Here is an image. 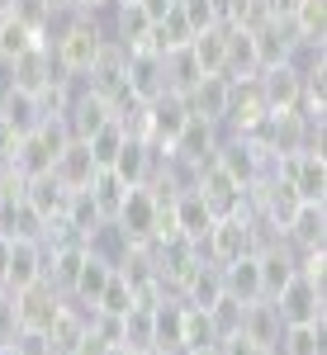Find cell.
Instances as JSON below:
<instances>
[{
	"instance_id": "cell-1",
	"label": "cell",
	"mask_w": 327,
	"mask_h": 355,
	"mask_svg": "<svg viewBox=\"0 0 327 355\" xmlns=\"http://www.w3.org/2000/svg\"><path fill=\"white\" fill-rule=\"evenodd\" d=\"M62 24H57V33L48 28V53H53L57 71L67 76V81H85V71L95 67V57L105 53L109 43V28L100 24V15H57Z\"/></svg>"
},
{
	"instance_id": "cell-2",
	"label": "cell",
	"mask_w": 327,
	"mask_h": 355,
	"mask_svg": "<svg viewBox=\"0 0 327 355\" xmlns=\"http://www.w3.org/2000/svg\"><path fill=\"white\" fill-rule=\"evenodd\" d=\"M246 251H256V218H251V209L214 218L209 237L199 242V256L214 261V266H228V261H237V256H246Z\"/></svg>"
},
{
	"instance_id": "cell-3",
	"label": "cell",
	"mask_w": 327,
	"mask_h": 355,
	"mask_svg": "<svg viewBox=\"0 0 327 355\" xmlns=\"http://www.w3.org/2000/svg\"><path fill=\"white\" fill-rule=\"evenodd\" d=\"M15 303V327L19 336H43V331L53 327V318L67 308V294H57L48 279H38V284H28L19 294H10Z\"/></svg>"
},
{
	"instance_id": "cell-4",
	"label": "cell",
	"mask_w": 327,
	"mask_h": 355,
	"mask_svg": "<svg viewBox=\"0 0 327 355\" xmlns=\"http://www.w3.org/2000/svg\"><path fill=\"white\" fill-rule=\"evenodd\" d=\"M214 166L223 171V175H233L237 185H256L266 171H271V157H266V147H256L251 137H218L214 142Z\"/></svg>"
},
{
	"instance_id": "cell-5",
	"label": "cell",
	"mask_w": 327,
	"mask_h": 355,
	"mask_svg": "<svg viewBox=\"0 0 327 355\" xmlns=\"http://www.w3.org/2000/svg\"><path fill=\"white\" fill-rule=\"evenodd\" d=\"M85 90L90 95H100L109 105H119V100H128V48H119L114 38L105 43V53L95 57V67L85 71Z\"/></svg>"
},
{
	"instance_id": "cell-6",
	"label": "cell",
	"mask_w": 327,
	"mask_h": 355,
	"mask_svg": "<svg viewBox=\"0 0 327 355\" xmlns=\"http://www.w3.org/2000/svg\"><path fill=\"white\" fill-rule=\"evenodd\" d=\"M43 266H48V251H43L38 237H10V266H5V279H0V294H19L28 284H38Z\"/></svg>"
},
{
	"instance_id": "cell-7",
	"label": "cell",
	"mask_w": 327,
	"mask_h": 355,
	"mask_svg": "<svg viewBox=\"0 0 327 355\" xmlns=\"http://www.w3.org/2000/svg\"><path fill=\"white\" fill-rule=\"evenodd\" d=\"M271 303H275V313H280L285 327H294V322H323V289L308 284L303 275H294Z\"/></svg>"
},
{
	"instance_id": "cell-8",
	"label": "cell",
	"mask_w": 327,
	"mask_h": 355,
	"mask_svg": "<svg viewBox=\"0 0 327 355\" xmlns=\"http://www.w3.org/2000/svg\"><path fill=\"white\" fill-rule=\"evenodd\" d=\"M53 76H62V71H57V62H53V53H48V43H38V48L19 53L10 67H5V81H0V85L24 90V95H38V90L53 81Z\"/></svg>"
},
{
	"instance_id": "cell-9",
	"label": "cell",
	"mask_w": 327,
	"mask_h": 355,
	"mask_svg": "<svg viewBox=\"0 0 327 355\" xmlns=\"http://www.w3.org/2000/svg\"><path fill=\"white\" fill-rule=\"evenodd\" d=\"M181 100H185L190 119H204V123L218 128V123L228 119V105H233V81H228V76H199Z\"/></svg>"
},
{
	"instance_id": "cell-10",
	"label": "cell",
	"mask_w": 327,
	"mask_h": 355,
	"mask_svg": "<svg viewBox=\"0 0 327 355\" xmlns=\"http://www.w3.org/2000/svg\"><path fill=\"white\" fill-rule=\"evenodd\" d=\"M251 57H256V76L271 71V67L294 62V57H299V43H294L290 24H271V19L256 24V28H251Z\"/></svg>"
},
{
	"instance_id": "cell-11",
	"label": "cell",
	"mask_w": 327,
	"mask_h": 355,
	"mask_svg": "<svg viewBox=\"0 0 327 355\" xmlns=\"http://www.w3.org/2000/svg\"><path fill=\"white\" fill-rule=\"evenodd\" d=\"M152 223H157V194L147 185H133L124 194L119 214H114V227L128 237V242H152Z\"/></svg>"
},
{
	"instance_id": "cell-12",
	"label": "cell",
	"mask_w": 327,
	"mask_h": 355,
	"mask_svg": "<svg viewBox=\"0 0 327 355\" xmlns=\"http://www.w3.org/2000/svg\"><path fill=\"white\" fill-rule=\"evenodd\" d=\"M256 270H261V299H275V294L299 275V266H294V246L285 242V237L266 242L261 251H256Z\"/></svg>"
},
{
	"instance_id": "cell-13",
	"label": "cell",
	"mask_w": 327,
	"mask_h": 355,
	"mask_svg": "<svg viewBox=\"0 0 327 355\" xmlns=\"http://www.w3.org/2000/svg\"><path fill=\"white\" fill-rule=\"evenodd\" d=\"M261 85V100H266V110H299L303 100V71L299 62H285V67H271V71H261L256 76Z\"/></svg>"
},
{
	"instance_id": "cell-14",
	"label": "cell",
	"mask_w": 327,
	"mask_h": 355,
	"mask_svg": "<svg viewBox=\"0 0 327 355\" xmlns=\"http://www.w3.org/2000/svg\"><path fill=\"white\" fill-rule=\"evenodd\" d=\"M171 209H176V227H181V237H185V242L199 246L204 237H209V227H214V209L199 199V190H194V185H176Z\"/></svg>"
},
{
	"instance_id": "cell-15",
	"label": "cell",
	"mask_w": 327,
	"mask_h": 355,
	"mask_svg": "<svg viewBox=\"0 0 327 355\" xmlns=\"http://www.w3.org/2000/svg\"><path fill=\"white\" fill-rule=\"evenodd\" d=\"M62 119H67V128H72V137H95L100 133V128H105V123H114V105H109V100H100V95H90V90H76V95H72V105H67V114H62Z\"/></svg>"
},
{
	"instance_id": "cell-16",
	"label": "cell",
	"mask_w": 327,
	"mask_h": 355,
	"mask_svg": "<svg viewBox=\"0 0 327 355\" xmlns=\"http://www.w3.org/2000/svg\"><path fill=\"white\" fill-rule=\"evenodd\" d=\"M109 38H114L119 48H128V53H152V19L142 15L137 0H119V5H114V28H109Z\"/></svg>"
},
{
	"instance_id": "cell-17",
	"label": "cell",
	"mask_w": 327,
	"mask_h": 355,
	"mask_svg": "<svg viewBox=\"0 0 327 355\" xmlns=\"http://www.w3.org/2000/svg\"><path fill=\"white\" fill-rule=\"evenodd\" d=\"M95 157H90V147H85L81 137H72L62 152H57V162H53V175H57V185L72 194V190H90V180H95Z\"/></svg>"
},
{
	"instance_id": "cell-18",
	"label": "cell",
	"mask_w": 327,
	"mask_h": 355,
	"mask_svg": "<svg viewBox=\"0 0 327 355\" xmlns=\"http://www.w3.org/2000/svg\"><path fill=\"white\" fill-rule=\"evenodd\" d=\"M237 331H242L251 346L275 351V346H280V331H285V322H280V313H275L271 299H256V303H242V322H237Z\"/></svg>"
},
{
	"instance_id": "cell-19",
	"label": "cell",
	"mask_w": 327,
	"mask_h": 355,
	"mask_svg": "<svg viewBox=\"0 0 327 355\" xmlns=\"http://www.w3.org/2000/svg\"><path fill=\"white\" fill-rule=\"evenodd\" d=\"M290 185H294V194L303 204H323L327 199V157L323 152H294Z\"/></svg>"
},
{
	"instance_id": "cell-20",
	"label": "cell",
	"mask_w": 327,
	"mask_h": 355,
	"mask_svg": "<svg viewBox=\"0 0 327 355\" xmlns=\"http://www.w3.org/2000/svg\"><path fill=\"white\" fill-rule=\"evenodd\" d=\"M190 123V110H185V100L181 95H157L152 100V147H162L166 157H171V142L181 137V128Z\"/></svg>"
},
{
	"instance_id": "cell-21",
	"label": "cell",
	"mask_w": 327,
	"mask_h": 355,
	"mask_svg": "<svg viewBox=\"0 0 327 355\" xmlns=\"http://www.w3.org/2000/svg\"><path fill=\"white\" fill-rule=\"evenodd\" d=\"M109 275H114V261H109V256H100V251H90L67 299L76 303V308H85V313H95V299H100V289L109 284Z\"/></svg>"
},
{
	"instance_id": "cell-22",
	"label": "cell",
	"mask_w": 327,
	"mask_h": 355,
	"mask_svg": "<svg viewBox=\"0 0 327 355\" xmlns=\"http://www.w3.org/2000/svg\"><path fill=\"white\" fill-rule=\"evenodd\" d=\"M128 95L133 100H157L166 95V76H162V57L157 53H128Z\"/></svg>"
},
{
	"instance_id": "cell-23",
	"label": "cell",
	"mask_w": 327,
	"mask_h": 355,
	"mask_svg": "<svg viewBox=\"0 0 327 355\" xmlns=\"http://www.w3.org/2000/svg\"><path fill=\"white\" fill-rule=\"evenodd\" d=\"M223 270V294L237 303H256L261 299V270H256V251H246L237 261H228V266H218Z\"/></svg>"
},
{
	"instance_id": "cell-24",
	"label": "cell",
	"mask_w": 327,
	"mask_h": 355,
	"mask_svg": "<svg viewBox=\"0 0 327 355\" xmlns=\"http://www.w3.org/2000/svg\"><path fill=\"white\" fill-rule=\"evenodd\" d=\"M290 33H294L299 48H323V38H327V0H294Z\"/></svg>"
},
{
	"instance_id": "cell-25",
	"label": "cell",
	"mask_w": 327,
	"mask_h": 355,
	"mask_svg": "<svg viewBox=\"0 0 327 355\" xmlns=\"http://www.w3.org/2000/svg\"><path fill=\"white\" fill-rule=\"evenodd\" d=\"M190 57L199 62L204 76H223L228 71V28L214 24V28H199L190 38Z\"/></svg>"
},
{
	"instance_id": "cell-26",
	"label": "cell",
	"mask_w": 327,
	"mask_h": 355,
	"mask_svg": "<svg viewBox=\"0 0 327 355\" xmlns=\"http://www.w3.org/2000/svg\"><path fill=\"white\" fill-rule=\"evenodd\" d=\"M218 299H223V270H218L214 261H199L194 275L185 279V289H181V303H190V308H199V313H209Z\"/></svg>"
},
{
	"instance_id": "cell-27",
	"label": "cell",
	"mask_w": 327,
	"mask_h": 355,
	"mask_svg": "<svg viewBox=\"0 0 327 355\" xmlns=\"http://www.w3.org/2000/svg\"><path fill=\"white\" fill-rule=\"evenodd\" d=\"M24 204L48 223V218H57V214L67 209V190L57 185L53 171H43V175H28V180H24Z\"/></svg>"
},
{
	"instance_id": "cell-28",
	"label": "cell",
	"mask_w": 327,
	"mask_h": 355,
	"mask_svg": "<svg viewBox=\"0 0 327 355\" xmlns=\"http://www.w3.org/2000/svg\"><path fill=\"white\" fill-rule=\"evenodd\" d=\"M323 232H327V209L323 204H299V214L290 218L285 227V242L303 251V246H323Z\"/></svg>"
},
{
	"instance_id": "cell-29",
	"label": "cell",
	"mask_w": 327,
	"mask_h": 355,
	"mask_svg": "<svg viewBox=\"0 0 327 355\" xmlns=\"http://www.w3.org/2000/svg\"><path fill=\"white\" fill-rule=\"evenodd\" d=\"M0 119H5V123H15L19 133H33V128L43 123V110H38V100H33V95L0 85Z\"/></svg>"
},
{
	"instance_id": "cell-30",
	"label": "cell",
	"mask_w": 327,
	"mask_h": 355,
	"mask_svg": "<svg viewBox=\"0 0 327 355\" xmlns=\"http://www.w3.org/2000/svg\"><path fill=\"white\" fill-rule=\"evenodd\" d=\"M38 43H48V38H43V33H33L28 24H19L15 15H0V67H10L19 53L38 48Z\"/></svg>"
},
{
	"instance_id": "cell-31",
	"label": "cell",
	"mask_w": 327,
	"mask_h": 355,
	"mask_svg": "<svg viewBox=\"0 0 327 355\" xmlns=\"http://www.w3.org/2000/svg\"><path fill=\"white\" fill-rule=\"evenodd\" d=\"M275 355H323V322H294V327H285Z\"/></svg>"
},
{
	"instance_id": "cell-32",
	"label": "cell",
	"mask_w": 327,
	"mask_h": 355,
	"mask_svg": "<svg viewBox=\"0 0 327 355\" xmlns=\"http://www.w3.org/2000/svg\"><path fill=\"white\" fill-rule=\"evenodd\" d=\"M137 308V294H133V284L124 279V275L114 270L109 275V284L100 289V299H95V313H109V318H128Z\"/></svg>"
},
{
	"instance_id": "cell-33",
	"label": "cell",
	"mask_w": 327,
	"mask_h": 355,
	"mask_svg": "<svg viewBox=\"0 0 327 355\" xmlns=\"http://www.w3.org/2000/svg\"><path fill=\"white\" fill-rule=\"evenodd\" d=\"M0 15H15L19 24H28L33 33H43V38H48V28L57 24V10L48 0H10V10H0Z\"/></svg>"
},
{
	"instance_id": "cell-34",
	"label": "cell",
	"mask_w": 327,
	"mask_h": 355,
	"mask_svg": "<svg viewBox=\"0 0 327 355\" xmlns=\"http://www.w3.org/2000/svg\"><path fill=\"white\" fill-rule=\"evenodd\" d=\"M124 137H128V133H124L119 123H105L95 137H85V147H90V157H95V166H100V171H109V166H114L119 147H124Z\"/></svg>"
},
{
	"instance_id": "cell-35",
	"label": "cell",
	"mask_w": 327,
	"mask_h": 355,
	"mask_svg": "<svg viewBox=\"0 0 327 355\" xmlns=\"http://www.w3.org/2000/svg\"><path fill=\"white\" fill-rule=\"evenodd\" d=\"M209 341H218V336H214V322H209V313H199V308H190V303H185L181 351H190V346H209Z\"/></svg>"
},
{
	"instance_id": "cell-36",
	"label": "cell",
	"mask_w": 327,
	"mask_h": 355,
	"mask_svg": "<svg viewBox=\"0 0 327 355\" xmlns=\"http://www.w3.org/2000/svg\"><path fill=\"white\" fill-rule=\"evenodd\" d=\"M218 355H266V351H261V346H251L242 331H233V336H223V341H218Z\"/></svg>"
},
{
	"instance_id": "cell-37",
	"label": "cell",
	"mask_w": 327,
	"mask_h": 355,
	"mask_svg": "<svg viewBox=\"0 0 327 355\" xmlns=\"http://www.w3.org/2000/svg\"><path fill=\"white\" fill-rule=\"evenodd\" d=\"M137 5H142V15H147L152 24H157L162 15H171V10H176V0H137Z\"/></svg>"
},
{
	"instance_id": "cell-38",
	"label": "cell",
	"mask_w": 327,
	"mask_h": 355,
	"mask_svg": "<svg viewBox=\"0 0 327 355\" xmlns=\"http://www.w3.org/2000/svg\"><path fill=\"white\" fill-rule=\"evenodd\" d=\"M181 355H218V341H209V346H190V351H181Z\"/></svg>"
},
{
	"instance_id": "cell-39",
	"label": "cell",
	"mask_w": 327,
	"mask_h": 355,
	"mask_svg": "<svg viewBox=\"0 0 327 355\" xmlns=\"http://www.w3.org/2000/svg\"><path fill=\"white\" fill-rule=\"evenodd\" d=\"M0 355H24V351H19V341H5V346H0Z\"/></svg>"
},
{
	"instance_id": "cell-40",
	"label": "cell",
	"mask_w": 327,
	"mask_h": 355,
	"mask_svg": "<svg viewBox=\"0 0 327 355\" xmlns=\"http://www.w3.org/2000/svg\"><path fill=\"white\" fill-rule=\"evenodd\" d=\"M105 355H142V351H128V346H109Z\"/></svg>"
},
{
	"instance_id": "cell-41",
	"label": "cell",
	"mask_w": 327,
	"mask_h": 355,
	"mask_svg": "<svg viewBox=\"0 0 327 355\" xmlns=\"http://www.w3.org/2000/svg\"><path fill=\"white\" fill-rule=\"evenodd\" d=\"M266 355H275V351H266Z\"/></svg>"
},
{
	"instance_id": "cell-42",
	"label": "cell",
	"mask_w": 327,
	"mask_h": 355,
	"mask_svg": "<svg viewBox=\"0 0 327 355\" xmlns=\"http://www.w3.org/2000/svg\"><path fill=\"white\" fill-rule=\"evenodd\" d=\"M114 5H119V0H114Z\"/></svg>"
}]
</instances>
